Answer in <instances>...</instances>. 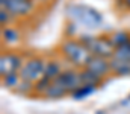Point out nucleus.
<instances>
[{
    "mask_svg": "<svg viewBox=\"0 0 130 114\" xmlns=\"http://www.w3.org/2000/svg\"><path fill=\"white\" fill-rule=\"evenodd\" d=\"M45 67H47V62H44L42 59L39 58H33L29 59L20 70V78L27 82V84H32V82H39L44 75H45Z\"/></svg>",
    "mask_w": 130,
    "mask_h": 114,
    "instance_id": "7ed1b4c3",
    "label": "nucleus"
},
{
    "mask_svg": "<svg viewBox=\"0 0 130 114\" xmlns=\"http://www.w3.org/2000/svg\"><path fill=\"white\" fill-rule=\"evenodd\" d=\"M83 44L91 50L94 56H101V58H112L115 52V46L112 44L110 38L103 37H89L83 41Z\"/></svg>",
    "mask_w": 130,
    "mask_h": 114,
    "instance_id": "20e7f679",
    "label": "nucleus"
},
{
    "mask_svg": "<svg viewBox=\"0 0 130 114\" xmlns=\"http://www.w3.org/2000/svg\"><path fill=\"white\" fill-rule=\"evenodd\" d=\"M0 21H2L3 26L9 23V11H8L6 8H2V9H0Z\"/></svg>",
    "mask_w": 130,
    "mask_h": 114,
    "instance_id": "dca6fc26",
    "label": "nucleus"
},
{
    "mask_svg": "<svg viewBox=\"0 0 130 114\" xmlns=\"http://www.w3.org/2000/svg\"><path fill=\"white\" fill-rule=\"evenodd\" d=\"M126 2H127V5H129V8H130V0H126Z\"/></svg>",
    "mask_w": 130,
    "mask_h": 114,
    "instance_id": "f3484780",
    "label": "nucleus"
},
{
    "mask_svg": "<svg viewBox=\"0 0 130 114\" xmlns=\"http://www.w3.org/2000/svg\"><path fill=\"white\" fill-rule=\"evenodd\" d=\"M92 91H94V87H82V88H79V90L76 91L74 97H83V96H86V94H91Z\"/></svg>",
    "mask_w": 130,
    "mask_h": 114,
    "instance_id": "2eb2a0df",
    "label": "nucleus"
},
{
    "mask_svg": "<svg viewBox=\"0 0 130 114\" xmlns=\"http://www.w3.org/2000/svg\"><path fill=\"white\" fill-rule=\"evenodd\" d=\"M61 73H62V72H61V67H59V64H58V62H53V61L47 62L45 75H44L45 79H48V81H55V79L61 75Z\"/></svg>",
    "mask_w": 130,
    "mask_h": 114,
    "instance_id": "1a4fd4ad",
    "label": "nucleus"
},
{
    "mask_svg": "<svg viewBox=\"0 0 130 114\" xmlns=\"http://www.w3.org/2000/svg\"><path fill=\"white\" fill-rule=\"evenodd\" d=\"M2 8H6L12 15H26L32 11L30 0H0Z\"/></svg>",
    "mask_w": 130,
    "mask_h": 114,
    "instance_id": "423d86ee",
    "label": "nucleus"
},
{
    "mask_svg": "<svg viewBox=\"0 0 130 114\" xmlns=\"http://www.w3.org/2000/svg\"><path fill=\"white\" fill-rule=\"evenodd\" d=\"M85 70L91 72L92 75L98 76H106L109 72H110V62L106 59V58H101V56H92V59L86 64Z\"/></svg>",
    "mask_w": 130,
    "mask_h": 114,
    "instance_id": "0eeeda50",
    "label": "nucleus"
},
{
    "mask_svg": "<svg viewBox=\"0 0 130 114\" xmlns=\"http://www.w3.org/2000/svg\"><path fill=\"white\" fill-rule=\"evenodd\" d=\"M2 35L5 38V41H8V43H15L18 40V32L15 29H11V28H3Z\"/></svg>",
    "mask_w": 130,
    "mask_h": 114,
    "instance_id": "4468645a",
    "label": "nucleus"
},
{
    "mask_svg": "<svg viewBox=\"0 0 130 114\" xmlns=\"http://www.w3.org/2000/svg\"><path fill=\"white\" fill-rule=\"evenodd\" d=\"M112 58L130 61V43L124 44V46H121V47H117L115 52H113V56H112Z\"/></svg>",
    "mask_w": 130,
    "mask_h": 114,
    "instance_id": "9d476101",
    "label": "nucleus"
},
{
    "mask_svg": "<svg viewBox=\"0 0 130 114\" xmlns=\"http://www.w3.org/2000/svg\"><path fill=\"white\" fill-rule=\"evenodd\" d=\"M21 70V59L15 53H3L0 56V75L2 78L18 75Z\"/></svg>",
    "mask_w": 130,
    "mask_h": 114,
    "instance_id": "39448f33",
    "label": "nucleus"
},
{
    "mask_svg": "<svg viewBox=\"0 0 130 114\" xmlns=\"http://www.w3.org/2000/svg\"><path fill=\"white\" fill-rule=\"evenodd\" d=\"M110 41H112V44H113L115 49H117V47H121V46L130 43V38L126 32H117V34H113V35L110 37Z\"/></svg>",
    "mask_w": 130,
    "mask_h": 114,
    "instance_id": "9b49d317",
    "label": "nucleus"
},
{
    "mask_svg": "<svg viewBox=\"0 0 130 114\" xmlns=\"http://www.w3.org/2000/svg\"><path fill=\"white\" fill-rule=\"evenodd\" d=\"M82 87H83V84H82V75L79 72L65 70L55 81L50 82V85H48V88L45 90L44 94L48 96V97H59V96H62L65 93H70V91L76 93Z\"/></svg>",
    "mask_w": 130,
    "mask_h": 114,
    "instance_id": "f257e3e1",
    "label": "nucleus"
},
{
    "mask_svg": "<svg viewBox=\"0 0 130 114\" xmlns=\"http://www.w3.org/2000/svg\"><path fill=\"white\" fill-rule=\"evenodd\" d=\"M110 70L118 73V75H129L130 73V61L124 59H117V58H110Z\"/></svg>",
    "mask_w": 130,
    "mask_h": 114,
    "instance_id": "6e6552de",
    "label": "nucleus"
},
{
    "mask_svg": "<svg viewBox=\"0 0 130 114\" xmlns=\"http://www.w3.org/2000/svg\"><path fill=\"white\" fill-rule=\"evenodd\" d=\"M62 52L65 56L76 66L80 67H86V64L92 59V53L91 50L80 41H67L62 46Z\"/></svg>",
    "mask_w": 130,
    "mask_h": 114,
    "instance_id": "f03ea898",
    "label": "nucleus"
},
{
    "mask_svg": "<svg viewBox=\"0 0 130 114\" xmlns=\"http://www.w3.org/2000/svg\"><path fill=\"white\" fill-rule=\"evenodd\" d=\"M80 75H82V84H83V87H94V85L97 84V81L100 79L98 76L92 75V73L88 72V70L80 72Z\"/></svg>",
    "mask_w": 130,
    "mask_h": 114,
    "instance_id": "f8f14e48",
    "label": "nucleus"
},
{
    "mask_svg": "<svg viewBox=\"0 0 130 114\" xmlns=\"http://www.w3.org/2000/svg\"><path fill=\"white\" fill-rule=\"evenodd\" d=\"M2 82L8 88H18L21 84V78H20V75H11L6 78H2Z\"/></svg>",
    "mask_w": 130,
    "mask_h": 114,
    "instance_id": "ddd939ff",
    "label": "nucleus"
}]
</instances>
